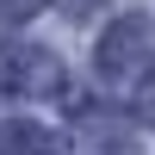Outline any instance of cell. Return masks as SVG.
<instances>
[{
  "mask_svg": "<svg viewBox=\"0 0 155 155\" xmlns=\"http://www.w3.org/2000/svg\"><path fill=\"white\" fill-rule=\"evenodd\" d=\"M99 62H106V74H118V68H137V62H143V25H137V19H124L118 31L106 37Z\"/></svg>",
  "mask_w": 155,
  "mask_h": 155,
  "instance_id": "cell-2",
  "label": "cell"
},
{
  "mask_svg": "<svg viewBox=\"0 0 155 155\" xmlns=\"http://www.w3.org/2000/svg\"><path fill=\"white\" fill-rule=\"evenodd\" d=\"M50 74H56V62H50L44 50H0V87H12V93L50 87Z\"/></svg>",
  "mask_w": 155,
  "mask_h": 155,
  "instance_id": "cell-1",
  "label": "cell"
},
{
  "mask_svg": "<svg viewBox=\"0 0 155 155\" xmlns=\"http://www.w3.org/2000/svg\"><path fill=\"white\" fill-rule=\"evenodd\" d=\"M37 6H44V0H0V25H25Z\"/></svg>",
  "mask_w": 155,
  "mask_h": 155,
  "instance_id": "cell-3",
  "label": "cell"
},
{
  "mask_svg": "<svg viewBox=\"0 0 155 155\" xmlns=\"http://www.w3.org/2000/svg\"><path fill=\"white\" fill-rule=\"evenodd\" d=\"M62 6H68V12H93L99 0H62Z\"/></svg>",
  "mask_w": 155,
  "mask_h": 155,
  "instance_id": "cell-4",
  "label": "cell"
}]
</instances>
